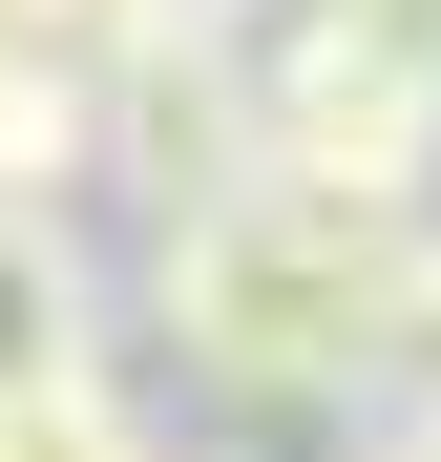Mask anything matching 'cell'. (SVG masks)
<instances>
[{
	"mask_svg": "<svg viewBox=\"0 0 441 462\" xmlns=\"http://www.w3.org/2000/svg\"><path fill=\"white\" fill-rule=\"evenodd\" d=\"M0 462H169V441H147V400L85 357V378H22V400H0Z\"/></svg>",
	"mask_w": 441,
	"mask_h": 462,
	"instance_id": "277c9868",
	"label": "cell"
},
{
	"mask_svg": "<svg viewBox=\"0 0 441 462\" xmlns=\"http://www.w3.org/2000/svg\"><path fill=\"white\" fill-rule=\"evenodd\" d=\"M357 441H441V231L379 273V316H357V378H336Z\"/></svg>",
	"mask_w": 441,
	"mask_h": 462,
	"instance_id": "3957f363",
	"label": "cell"
},
{
	"mask_svg": "<svg viewBox=\"0 0 441 462\" xmlns=\"http://www.w3.org/2000/svg\"><path fill=\"white\" fill-rule=\"evenodd\" d=\"M336 42H357V63H400V85L441 106V0H336Z\"/></svg>",
	"mask_w": 441,
	"mask_h": 462,
	"instance_id": "5b68a950",
	"label": "cell"
},
{
	"mask_svg": "<svg viewBox=\"0 0 441 462\" xmlns=\"http://www.w3.org/2000/svg\"><path fill=\"white\" fill-rule=\"evenodd\" d=\"M441 210H357V189H210L147 231V316H169V357L210 378L232 420H336L357 378V316H379V273L420 253Z\"/></svg>",
	"mask_w": 441,
	"mask_h": 462,
	"instance_id": "6da1fadb",
	"label": "cell"
},
{
	"mask_svg": "<svg viewBox=\"0 0 441 462\" xmlns=\"http://www.w3.org/2000/svg\"><path fill=\"white\" fill-rule=\"evenodd\" d=\"M85 357H106L85 231H63V210H0V400H22V378H85Z\"/></svg>",
	"mask_w": 441,
	"mask_h": 462,
	"instance_id": "7a4b0ae2",
	"label": "cell"
},
{
	"mask_svg": "<svg viewBox=\"0 0 441 462\" xmlns=\"http://www.w3.org/2000/svg\"><path fill=\"white\" fill-rule=\"evenodd\" d=\"M336 462H441V441H336Z\"/></svg>",
	"mask_w": 441,
	"mask_h": 462,
	"instance_id": "8992f818",
	"label": "cell"
}]
</instances>
